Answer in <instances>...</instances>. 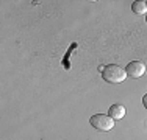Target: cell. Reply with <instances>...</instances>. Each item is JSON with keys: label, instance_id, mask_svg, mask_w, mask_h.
Here are the masks:
<instances>
[{"label": "cell", "instance_id": "obj_1", "mask_svg": "<svg viewBox=\"0 0 147 140\" xmlns=\"http://www.w3.org/2000/svg\"><path fill=\"white\" fill-rule=\"evenodd\" d=\"M102 78L107 83L111 84H119L127 78V72L117 64H108L102 69Z\"/></svg>", "mask_w": 147, "mask_h": 140}, {"label": "cell", "instance_id": "obj_2", "mask_svg": "<svg viewBox=\"0 0 147 140\" xmlns=\"http://www.w3.org/2000/svg\"><path fill=\"white\" fill-rule=\"evenodd\" d=\"M89 123L92 128H96L97 131H111L114 128V120L108 114H96L89 118Z\"/></svg>", "mask_w": 147, "mask_h": 140}, {"label": "cell", "instance_id": "obj_3", "mask_svg": "<svg viewBox=\"0 0 147 140\" xmlns=\"http://www.w3.org/2000/svg\"><path fill=\"white\" fill-rule=\"evenodd\" d=\"M125 72H127V76L128 78H141L142 75L146 73V65L142 64L141 61H131L130 64L125 67Z\"/></svg>", "mask_w": 147, "mask_h": 140}, {"label": "cell", "instance_id": "obj_4", "mask_svg": "<svg viewBox=\"0 0 147 140\" xmlns=\"http://www.w3.org/2000/svg\"><path fill=\"white\" fill-rule=\"evenodd\" d=\"M108 115H110L113 120H119L125 115V107L119 103H114L113 106H110V111H108Z\"/></svg>", "mask_w": 147, "mask_h": 140}, {"label": "cell", "instance_id": "obj_5", "mask_svg": "<svg viewBox=\"0 0 147 140\" xmlns=\"http://www.w3.org/2000/svg\"><path fill=\"white\" fill-rule=\"evenodd\" d=\"M131 9L135 14H139V16H142V14H147V2L144 0H139V2H135L131 5Z\"/></svg>", "mask_w": 147, "mask_h": 140}, {"label": "cell", "instance_id": "obj_6", "mask_svg": "<svg viewBox=\"0 0 147 140\" xmlns=\"http://www.w3.org/2000/svg\"><path fill=\"white\" fill-rule=\"evenodd\" d=\"M142 104H144V107L147 109V93H146L144 97H142Z\"/></svg>", "mask_w": 147, "mask_h": 140}, {"label": "cell", "instance_id": "obj_7", "mask_svg": "<svg viewBox=\"0 0 147 140\" xmlns=\"http://www.w3.org/2000/svg\"><path fill=\"white\" fill-rule=\"evenodd\" d=\"M146 20H147V16H146Z\"/></svg>", "mask_w": 147, "mask_h": 140}]
</instances>
